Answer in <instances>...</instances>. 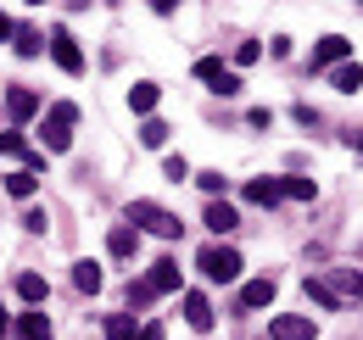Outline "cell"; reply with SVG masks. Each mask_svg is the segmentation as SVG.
Returning <instances> with one entry per match:
<instances>
[{"mask_svg":"<svg viewBox=\"0 0 363 340\" xmlns=\"http://www.w3.org/2000/svg\"><path fill=\"white\" fill-rule=\"evenodd\" d=\"M269 301H274V279H252L240 290V307H269Z\"/></svg>","mask_w":363,"mask_h":340,"instance_id":"cell-19","label":"cell"},{"mask_svg":"<svg viewBox=\"0 0 363 340\" xmlns=\"http://www.w3.org/2000/svg\"><path fill=\"white\" fill-rule=\"evenodd\" d=\"M157 95H162V89L151 84V79H140V84L129 89V106H135V112H151V106H157Z\"/></svg>","mask_w":363,"mask_h":340,"instance_id":"cell-21","label":"cell"},{"mask_svg":"<svg viewBox=\"0 0 363 340\" xmlns=\"http://www.w3.org/2000/svg\"><path fill=\"white\" fill-rule=\"evenodd\" d=\"M135 340H168V329H162V324H145V329H140Z\"/></svg>","mask_w":363,"mask_h":340,"instance_id":"cell-33","label":"cell"},{"mask_svg":"<svg viewBox=\"0 0 363 340\" xmlns=\"http://www.w3.org/2000/svg\"><path fill=\"white\" fill-rule=\"evenodd\" d=\"M45 207H28V212H23V229H28V234H45Z\"/></svg>","mask_w":363,"mask_h":340,"instance_id":"cell-29","label":"cell"},{"mask_svg":"<svg viewBox=\"0 0 363 340\" xmlns=\"http://www.w3.org/2000/svg\"><path fill=\"white\" fill-rule=\"evenodd\" d=\"M196 79H201V84H213V89H218V84H224V79H229L224 56H201V62H196Z\"/></svg>","mask_w":363,"mask_h":340,"instance_id":"cell-17","label":"cell"},{"mask_svg":"<svg viewBox=\"0 0 363 340\" xmlns=\"http://www.w3.org/2000/svg\"><path fill=\"white\" fill-rule=\"evenodd\" d=\"M352 151H358V157H363V134H352Z\"/></svg>","mask_w":363,"mask_h":340,"instance_id":"cell-35","label":"cell"},{"mask_svg":"<svg viewBox=\"0 0 363 340\" xmlns=\"http://www.w3.org/2000/svg\"><path fill=\"white\" fill-rule=\"evenodd\" d=\"M140 329H135V318H129V312H112V318H106V340H135Z\"/></svg>","mask_w":363,"mask_h":340,"instance_id":"cell-23","label":"cell"},{"mask_svg":"<svg viewBox=\"0 0 363 340\" xmlns=\"http://www.w3.org/2000/svg\"><path fill=\"white\" fill-rule=\"evenodd\" d=\"M145 301H151V285H145V279H135V285H129V307H145Z\"/></svg>","mask_w":363,"mask_h":340,"instance_id":"cell-31","label":"cell"},{"mask_svg":"<svg viewBox=\"0 0 363 340\" xmlns=\"http://www.w3.org/2000/svg\"><path fill=\"white\" fill-rule=\"evenodd\" d=\"M11 34H17V23H11L6 11H0V40H11Z\"/></svg>","mask_w":363,"mask_h":340,"instance_id":"cell-34","label":"cell"},{"mask_svg":"<svg viewBox=\"0 0 363 340\" xmlns=\"http://www.w3.org/2000/svg\"><path fill=\"white\" fill-rule=\"evenodd\" d=\"M11 50H17V56H40V50H45V40H40V28H17V34H11Z\"/></svg>","mask_w":363,"mask_h":340,"instance_id":"cell-22","label":"cell"},{"mask_svg":"<svg viewBox=\"0 0 363 340\" xmlns=\"http://www.w3.org/2000/svg\"><path fill=\"white\" fill-rule=\"evenodd\" d=\"M6 112H11V123H28V118L40 112V95L23 89V84H11V89H6Z\"/></svg>","mask_w":363,"mask_h":340,"instance_id":"cell-6","label":"cell"},{"mask_svg":"<svg viewBox=\"0 0 363 340\" xmlns=\"http://www.w3.org/2000/svg\"><path fill=\"white\" fill-rule=\"evenodd\" d=\"M50 56H56V67H62V73H73V79L84 73V50L73 45V34H67V28H56V34H50Z\"/></svg>","mask_w":363,"mask_h":340,"instance_id":"cell-4","label":"cell"},{"mask_svg":"<svg viewBox=\"0 0 363 340\" xmlns=\"http://www.w3.org/2000/svg\"><path fill=\"white\" fill-rule=\"evenodd\" d=\"M279 196H291V201H313L318 184H313V178H302V173H285V178H279Z\"/></svg>","mask_w":363,"mask_h":340,"instance_id":"cell-14","label":"cell"},{"mask_svg":"<svg viewBox=\"0 0 363 340\" xmlns=\"http://www.w3.org/2000/svg\"><path fill=\"white\" fill-rule=\"evenodd\" d=\"M269 340H313V318L285 312V318H274V324H269Z\"/></svg>","mask_w":363,"mask_h":340,"instance_id":"cell-7","label":"cell"},{"mask_svg":"<svg viewBox=\"0 0 363 340\" xmlns=\"http://www.w3.org/2000/svg\"><path fill=\"white\" fill-rule=\"evenodd\" d=\"M106 251L118 256V262H129V256L140 251V229H129V223H118V229L106 234Z\"/></svg>","mask_w":363,"mask_h":340,"instance_id":"cell-9","label":"cell"},{"mask_svg":"<svg viewBox=\"0 0 363 340\" xmlns=\"http://www.w3.org/2000/svg\"><path fill=\"white\" fill-rule=\"evenodd\" d=\"M73 285H79L84 296H95V290H101V262H73Z\"/></svg>","mask_w":363,"mask_h":340,"instance_id":"cell-18","label":"cell"},{"mask_svg":"<svg viewBox=\"0 0 363 340\" xmlns=\"http://www.w3.org/2000/svg\"><path fill=\"white\" fill-rule=\"evenodd\" d=\"M190 178H196V184H201L207 196H218V190H229V178H224V173H213V168H207V173H190Z\"/></svg>","mask_w":363,"mask_h":340,"instance_id":"cell-27","label":"cell"},{"mask_svg":"<svg viewBox=\"0 0 363 340\" xmlns=\"http://www.w3.org/2000/svg\"><path fill=\"white\" fill-rule=\"evenodd\" d=\"M246 201L252 207H279V178H246Z\"/></svg>","mask_w":363,"mask_h":340,"instance_id":"cell-10","label":"cell"},{"mask_svg":"<svg viewBox=\"0 0 363 340\" xmlns=\"http://www.w3.org/2000/svg\"><path fill=\"white\" fill-rule=\"evenodd\" d=\"M34 190H40V178H34V173H28V168L6 173V196H11V201H28V196H34Z\"/></svg>","mask_w":363,"mask_h":340,"instance_id":"cell-13","label":"cell"},{"mask_svg":"<svg viewBox=\"0 0 363 340\" xmlns=\"http://www.w3.org/2000/svg\"><path fill=\"white\" fill-rule=\"evenodd\" d=\"M184 324H190V329H201V335L213 329V301L201 296V290H184Z\"/></svg>","mask_w":363,"mask_h":340,"instance_id":"cell-8","label":"cell"},{"mask_svg":"<svg viewBox=\"0 0 363 340\" xmlns=\"http://www.w3.org/2000/svg\"><path fill=\"white\" fill-rule=\"evenodd\" d=\"M162 140H168V123H162V118H145V123H140V145H151V151H157Z\"/></svg>","mask_w":363,"mask_h":340,"instance_id":"cell-24","label":"cell"},{"mask_svg":"<svg viewBox=\"0 0 363 340\" xmlns=\"http://www.w3.org/2000/svg\"><path fill=\"white\" fill-rule=\"evenodd\" d=\"M257 56H263V45H257V40L235 45V67H252V62H257Z\"/></svg>","mask_w":363,"mask_h":340,"instance_id":"cell-28","label":"cell"},{"mask_svg":"<svg viewBox=\"0 0 363 340\" xmlns=\"http://www.w3.org/2000/svg\"><path fill=\"white\" fill-rule=\"evenodd\" d=\"M302 290H308V301H318L324 312H341V290H330L324 279H313V273H308V285H302Z\"/></svg>","mask_w":363,"mask_h":340,"instance_id":"cell-12","label":"cell"},{"mask_svg":"<svg viewBox=\"0 0 363 340\" xmlns=\"http://www.w3.org/2000/svg\"><path fill=\"white\" fill-rule=\"evenodd\" d=\"M207 229H213V234H229V229H240L235 207H229V201H213V207H207Z\"/></svg>","mask_w":363,"mask_h":340,"instance_id":"cell-15","label":"cell"},{"mask_svg":"<svg viewBox=\"0 0 363 340\" xmlns=\"http://www.w3.org/2000/svg\"><path fill=\"white\" fill-rule=\"evenodd\" d=\"M73 123H79V106H73V101H56L50 118H45V128H40L50 151H67V145H73Z\"/></svg>","mask_w":363,"mask_h":340,"instance_id":"cell-3","label":"cell"},{"mask_svg":"<svg viewBox=\"0 0 363 340\" xmlns=\"http://www.w3.org/2000/svg\"><path fill=\"white\" fill-rule=\"evenodd\" d=\"M17 296H23V301H45L50 296L45 273H23V279H17Z\"/></svg>","mask_w":363,"mask_h":340,"instance_id":"cell-20","label":"cell"},{"mask_svg":"<svg viewBox=\"0 0 363 340\" xmlns=\"http://www.w3.org/2000/svg\"><path fill=\"white\" fill-rule=\"evenodd\" d=\"M145 285H151V296L179 290V262H174V256H157V262H151V273H145Z\"/></svg>","mask_w":363,"mask_h":340,"instance_id":"cell-5","label":"cell"},{"mask_svg":"<svg viewBox=\"0 0 363 340\" xmlns=\"http://www.w3.org/2000/svg\"><path fill=\"white\" fill-rule=\"evenodd\" d=\"M335 285H341V290H347L352 301H363V273H352V268H341V273H335Z\"/></svg>","mask_w":363,"mask_h":340,"instance_id":"cell-26","label":"cell"},{"mask_svg":"<svg viewBox=\"0 0 363 340\" xmlns=\"http://www.w3.org/2000/svg\"><path fill=\"white\" fill-rule=\"evenodd\" d=\"M269 56H274V62H285V56H291V40H285V34H279V40H269Z\"/></svg>","mask_w":363,"mask_h":340,"instance_id":"cell-32","label":"cell"},{"mask_svg":"<svg viewBox=\"0 0 363 340\" xmlns=\"http://www.w3.org/2000/svg\"><path fill=\"white\" fill-rule=\"evenodd\" d=\"M335 89H341V95H358L363 89V67H335Z\"/></svg>","mask_w":363,"mask_h":340,"instance_id":"cell-25","label":"cell"},{"mask_svg":"<svg viewBox=\"0 0 363 340\" xmlns=\"http://www.w3.org/2000/svg\"><path fill=\"white\" fill-rule=\"evenodd\" d=\"M129 229H145V234H157V240H179V217L168 212V207H157V201H135L129 207Z\"/></svg>","mask_w":363,"mask_h":340,"instance_id":"cell-1","label":"cell"},{"mask_svg":"<svg viewBox=\"0 0 363 340\" xmlns=\"http://www.w3.org/2000/svg\"><path fill=\"white\" fill-rule=\"evenodd\" d=\"M347 50H352V45L341 40V34H324V40H318V50H313V67H335Z\"/></svg>","mask_w":363,"mask_h":340,"instance_id":"cell-11","label":"cell"},{"mask_svg":"<svg viewBox=\"0 0 363 340\" xmlns=\"http://www.w3.org/2000/svg\"><path fill=\"white\" fill-rule=\"evenodd\" d=\"M196 268H201L213 285H229V279H240V268H246V262H240L235 246H207V251L196 256Z\"/></svg>","mask_w":363,"mask_h":340,"instance_id":"cell-2","label":"cell"},{"mask_svg":"<svg viewBox=\"0 0 363 340\" xmlns=\"http://www.w3.org/2000/svg\"><path fill=\"white\" fill-rule=\"evenodd\" d=\"M17 335L23 340H50V318L45 312H23V318H17Z\"/></svg>","mask_w":363,"mask_h":340,"instance_id":"cell-16","label":"cell"},{"mask_svg":"<svg viewBox=\"0 0 363 340\" xmlns=\"http://www.w3.org/2000/svg\"><path fill=\"white\" fill-rule=\"evenodd\" d=\"M162 168H168V178H174V184H184V178H190V162H184V157H168Z\"/></svg>","mask_w":363,"mask_h":340,"instance_id":"cell-30","label":"cell"}]
</instances>
